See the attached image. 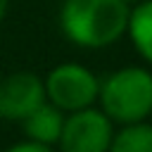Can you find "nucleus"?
I'll use <instances>...</instances> for the list:
<instances>
[{
	"label": "nucleus",
	"instance_id": "2",
	"mask_svg": "<svg viewBox=\"0 0 152 152\" xmlns=\"http://www.w3.org/2000/svg\"><path fill=\"white\" fill-rule=\"evenodd\" d=\"M102 109L121 124L142 121L152 112V74L140 66H126L109 74L97 90Z\"/></svg>",
	"mask_w": 152,
	"mask_h": 152
},
{
	"label": "nucleus",
	"instance_id": "1",
	"mask_svg": "<svg viewBox=\"0 0 152 152\" xmlns=\"http://www.w3.org/2000/svg\"><path fill=\"white\" fill-rule=\"evenodd\" d=\"M59 24L66 38L81 48H104L128 26L126 0H64Z\"/></svg>",
	"mask_w": 152,
	"mask_h": 152
},
{
	"label": "nucleus",
	"instance_id": "4",
	"mask_svg": "<svg viewBox=\"0 0 152 152\" xmlns=\"http://www.w3.org/2000/svg\"><path fill=\"white\" fill-rule=\"evenodd\" d=\"M57 142L62 152H107L112 142V119L88 107L76 109L64 119Z\"/></svg>",
	"mask_w": 152,
	"mask_h": 152
},
{
	"label": "nucleus",
	"instance_id": "10",
	"mask_svg": "<svg viewBox=\"0 0 152 152\" xmlns=\"http://www.w3.org/2000/svg\"><path fill=\"white\" fill-rule=\"evenodd\" d=\"M7 5H10V0H0V19H2L5 12H7Z\"/></svg>",
	"mask_w": 152,
	"mask_h": 152
},
{
	"label": "nucleus",
	"instance_id": "8",
	"mask_svg": "<svg viewBox=\"0 0 152 152\" xmlns=\"http://www.w3.org/2000/svg\"><path fill=\"white\" fill-rule=\"evenodd\" d=\"M107 152H152V126L135 121L112 135Z\"/></svg>",
	"mask_w": 152,
	"mask_h": 152
},
{
	"label": "nucleus",
	"instance_id": "6",
	"mask_svg": "<svg viewBox=\"0 0 152 152\" xmlns=\"http://www.w3.org/2000/svg\"><path fill=\"white\" fill-rule=\"evenodd\" d=\"M21 124H24V131H26V135L31 140L50 145V142L59 140V133H62V126H64V116H62L59 107H55L52 102H43L28 116H24Z\"/></svg>",
	"mask_w": 152,
	"mask_h": 152
},
{
	"label": "nucleus",
	"instance_id": "3",
	"mask_svg": "<svg viewBox=\"0 0 152 152\" xmlns=\"http://www.w3.org/2000/svg\"><path fill=\"white\" fill-rule=\"evenodd\" d=\"M97 90V78L81 64H59L45 81V97L62 112H76L93 104Z\"/></svg>",
	"mask_w": 152,
	"mask_h": 152
},
{
	"label": "nucleus",
	"instance_id": "9",
	"mask_svg": "<svg viewBox=\"0 0 152 152\" xmlns=\"http://www.w3.org/2000/svg\"><path fill=\"white\" fill-rule=\"evenodd\" d=\"M5 152H52L48 145H43V142H36V140H28V142H19V145H14V147H10V150H5Z\"/></svg>",
	"mask_w": 152,
	"mask_h": 152
},
{
	"label": "nucleus",
	"instance_id": "7",
	"mask_svg": "<svg viewBox=\"0 0 152 152\" xmlns=\"http://www.w3.org/2000/svg\"><path fill=\"white\" fill-rule=\"evenodd\" d=\"M126 31L131 33V40H133L135 50L147 62H152V0H145L133 12H128Z\"/></svg>",
	"mask_w": 152,
	"mask_h": 152
},
{
	"label": "nucleus",
	"instance_id": "11",
	"mask_svg": "<svg viewBox=\"0 0 152 152\" xmlns=\"http://www.w3.org/2000/svg\"><path fill=\"white\" fill-rule=\"evenodd\" d=\"M126 2H131V0H126Z\"/></svg>",
	"mask_w": 152,
	"mask_h": 152
},
{
	"label": "nucleus",
	"instance_id": "5",
	"mask_svg": "<svg viewBox=\"0 0 152 152\" xmlns=\"http://www.w3.org/2000/svg\"><path fill=\"white\" fill-rule=\"evenodd\" d=\"M45 102V83L31 71H17L0 81V116L21 121Z\"/></svg>",
	"mask_w": 152,
	"mask_h": 152
}]
</instances>
